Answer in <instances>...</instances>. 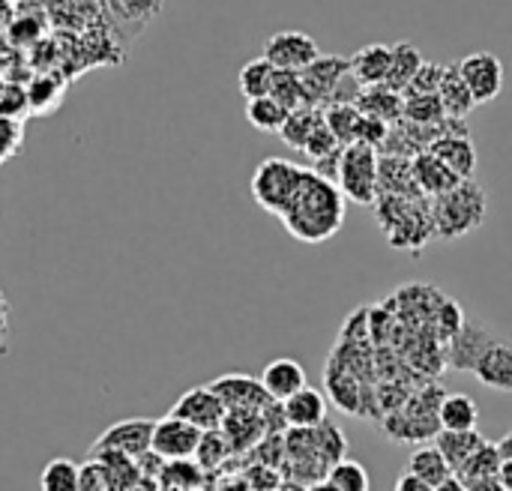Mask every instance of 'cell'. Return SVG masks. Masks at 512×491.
<instances>
[{
    "label": "cell",
    "mask_w": 512,
    "mask_h": 491,
    "mask_svg": "<svg viewBox=\"0 0 512 491\" xmlns=\"http://www.w3.org/2000/svg\"><path fill=\"white\" fill-rule=\"evenodd\" d=\"M345 198L336 183L318 177L312 168L303 171L300 186L294 189L291 201L279 213L285 231L300 243H327L342 231L345 222Z\"/></svg>",
    "instance_id": "cell-1"
},
{
    "label": "cell",
    "mask_w": 512,
    "mask_h": 491,
    "mask_svg": "<svg viewBox=\"0 0 512 491\" xmlns=\"http://www.w3.org/2000/svg\"><path fill=\"white\" fill-rule=\"evenodd\" d=\"M375 216L381 231L387 234L393 249L402 252H420L432 237V204L429 198H396V195H378Z\"/></svg>",
    "instance_id": "cell-2"
},
{
    "label": "cell",
    "mask_w": 512,
    "mask_h": 491,
    "mask_svg": "<svg viewBox=\"0 0 512 491\" xmlns=\"http://www.w3.org/2000/svg\"><path fill=\"white\" fill-rule=\"evenodd\" d=\"M429 204H432L435 237H444V240H459L477 231L489 213V195L477 180H462L453 192L432 198Z\"/></svg>",
    "instance_id": "cell-3"
},
{
    "label": "cell",
    "mask_w": 512,
    "mask_h": 491,
    "mask_svg": "<svg viewBox=\"0 0 512 491\" xmlns=\"http://www.w3.org/2000/svg\"><path fill=\"white\" fill-rule=\"evenodd\" d=\"M378 162H381V153L369 144L342 147L336 186H339L345 201H354L360 207H375V201H378Z\"/></svg>",
    "instance_id": "cell-4"
},
{
    "label": "cell",
    "mask_w": 512,
    "mask_h": 491,
    "mask_svg": "<svg viewBox=\"0 0 512 491\" xmlns=\"http://www.w3.org/2000/svg\"><path fill=\"white\" fill-rule=\"evenodd\" d=\"M303 171L306 168H300L297 162H288V159H279V156L264 159L252 174V198L258 201V207L279 216L285 210V204L291 201L294 189L300 186Z\"/></svg>",
    "instance_id": "cell-5"
},
{
    "label": "cell",
    "mask_w": 512,
    "mask_h": 491,
    "mask_svg": "<svg viewBox=\"0 0 512 491\" xmlns=\"http://www.w3.org/2000/svg\"><path fill=\"white\" fill-rule=\"evenodd\" d=\"M348 75H351V63L348 57H339V54H321L315 63H309L300 72L306 108H327Z\"/></svg>",
    "instance_id": "cell-6"
},
{
    "label": "cell",
    "mask_w": 512,
    "mask_h": 491,
    "mask_svg": "<svg viewBox=\"0 0 512 491\" xmlns=\"http://www.w3.org/2000/svg\"><path fill=\"white\" fill-rule=\"evenodd\" d=\"M273 69L282 72H303L309 63H315L321 57L318 42L303 33V30H279L267 39L264 54H261Z\"/></svg>",
    "instance_id": "cell-7"
},
{
    "label": "cell",
    "mask_w": 512,
    "mask_h": 491,
    "mask_svg": "<svg viewBox=\"0 0 512 491\" xmlns=\"http://www.w3.org/2000/svg\"><path fill=\"white\" fill-rule=\"evenodd\" d=\"M456 69L465 78V84H468L477 105H486V102L501 96V90H504V63H501L498 54L474 51V54L462 57L456 63Z\"/></svg>",
    "instance_id": "cell-8"
},
{
    "label": "cell",
    "mask_w": 512,
    "mask_h": 491,
    "mask_svg": "<svg viewBox=\"0 0 512 491\" xmlns=\"http://www.w3.org/2000/svg\"><path fill=\"white\" fill-rule=\"evenodd\" d=\"M201 435H204L201 429H195L186 420H177V417L168 414V417L153 423V444H150V450L162 462H186V459H195Z\"/></svg>",
    "instance_id": "cell-9"
},
{
    "label": "cell",
    "mask_w": 512,
    "mask_h": 491,
    "mask_svg": "<svg viewBox=\"0 0 512 491\" xmlns=\"http://www.w3.org/2000/svg\"><path fill=\"white\" fill-rule=\"evenodd\" d=\"M153 423L156 420H120L114 426H108L96 444L90 447V453H99V450H111V453H123L129 459H141L150 453V444H153Z\"/></svg>",
    "instance_id": "cell-10"
},
{
    "label": "cell",
    "mask_w": 512,
    "mask_h": 491,
    "mask_svg": "<svg viewBox=\"0 0 512 491\" xmlns=\"http://www.w3.org/2000/svg\"><path fill=\"white\" fill-rule=\"evenodd\" d=\"M225 414H228L225 405L216 399V393H213L210 387H192V390H186V393L177 399V405L171 408V417L186 420L189 426H195V429H201V432H216V429H222Z\"/></svg>",
    "instance_id": "cell-11"
},
{
    "label": "cell",
    "mask_w": 512,
    "mask_h": 491,
    "mask_svg": "<svg viewBox=\"0 0 512 491\" xmlns=\"http://www.w3.org/2000/svg\"><path fill=\"white\" fill-rule=\"evenodd\" d=\"M216 399L225 405V411H264L270 405L264 387L258 378L249 375H222L216 381L207 384Z\"/></svg>",
    "instance_id": "cell-12"
},
{
    "label": "cell",
    "mask_w": 512,
    "mask_h": 491,
    "mask_svg": "<svg viewBox=\"0 0 512 491\" xmlns=\"http://www.w3.org/2000/svg\"><path fill=\"white\" fill-rule=\"evenodd\" d=\"M495 342L492 330H486L480 321H465L462 330L450 339L447 348V366L456 372H474L477 360L486 354V348Z\"/></svg>",
    "instance_id": "cell-13"
},
{
    "label": "cell",
    "mask_w": 512,
    "mask_h": 491,
    "mask_svg": "<svg viewBox=\"0 0 512 491\" xmlns=\"http://www.w3.org/2000/svg\"><path fill=\"white\" fill-rule=\"evenodd\" d=\"M498 471H501V453L495 444H483L459 471L456 480L468 491H501L498 483Z\"/></svg>",
    "instance_id": "cell-14"
},
{
    "label": "cell",
    "mask_w": 512,
    "mask_h": 491,
    "mask_svg": "<svg viewBox=\"0 0 512 491\" xmlns=\"http://www.w3.org/2000/svg\"><path fill=\"white\" fill-rule=\"evenodd\" d=\"M351 63V78L357 81V87H381L387 81V72H390V63H393V45H384V42H372V45H363L360 51H354L348 57Z\"/></svg>",
    "instance_id": "cell-15"
},
{
    "label": "cell",
    "mask_w": 512,
    "mask_h": 491,
    "mask_svg": "<svg viewBox=\"0 0 512 491\" xmlns=\"http://www.w3.org/2000/svg\"><path fill=\"white\" fill-rule=\"evenodd\" d=\"M258 381H261L267 399L276 402V405L288 402L294 393H300L303 387H309L303 366L297 360H291V357H279V360L267 363V369H264V375Z\"/></svg>",
    "instance_id": "cell-16"
},
{
    "label": "cell",
    "mask_w": 512,
    "mask_h": 491,
    "mask_svg": "<svg viewBox=\"0 0 512 491\" xmlns=\"http://www.w3.org/2000/svg\"><path fill=\"white\" fill-rule=\"evenodd\" d=\"M474 375L483 387L495 390V393H512V345L495 339L486 354L477 360Z\"/></svg>",
    "instance_id": "cell-17"
},
{
    "label": "cell",
    "mask_w": 512,
    "mask_h": 491,
    "mask_svg": "<svg viewBox=\"0 0 512 491\" xmlns=\"http://www.w3.org/2000/svg\"><path fill=\"white\" fill-rule=\"evenodd\" d=\"M429 153L438 156L459 180H474L480 156H477L471 135H444L429 147Z\"/></svg>",
    "instance_id": "cell-18"
},
{
    "label": "cell",
    "mask_w": 512,
    "mask_h": 491,
    "mask_svg": "<svg viewBox=\"0 0 512 491\" xmlns=\"http://www.w3.org/2000/svg\"><path fill=\"white\" fill-rule=\"evenodd\" d=\"M282 417L288 429H318L327 423V399L315 387H303L288 402H282Z\"/></svg>",
    "instance_id": "cell-19"
},
{
    "label": "cell",
    "mask_w": 512,
    "mask_h": 491,
    "mask_svg": "<svg viewBox=\"0 0 512 491\" xmlns=\"http://www.w3.org/2000/svg\"><path fill=\"white\" fill-rule=\"evenodd\" d=\"M411 168H414V180H417V186H420V192L432 201V198H441V195H447V192H453L462 180L438 159V156H432L429 150L426 153H420V156H414L411 159Z\"/></svg>",
    "instance_id": "cell-20"
},
{
    "label": "cell",
    "mask_w": 512,
    "mask_h": 491,
    "mask_svg": "<svg viewBox=\"0 0 512 491\" xmlns=\"http://www.w3.org/2000/svg\"><path fill=\"white\" fill-rule=\"evenodd\" d=\"M378 195H396V198H426L414 180L411 159L399 156H381L378 162Z\"/></svg>",
    "instance_id": "cell-21"
},
{
    "label": "cell",
    "mask_w": 512,
    "mask_h": 491,
    "mask_svg": "<svg viewBox=\"0 0 512 491\" xmlns=\"http://www.w3.org/2000/svg\"><path fill=\"white\" fill-rule=\"evenodd\" d=\"M231 450H249L264 441L267 426H264V411H228L225 423L219 429Z\"/></svg>",
    "instance_id": "cell-22"
},
{
    "label": "cell",
    "mask_w": 512,
    "mask_h": 491,
    "mask_svg": "<svg viewBox=\"0 0 512 491\" xmlns=\"http://www.w3.org/2000/svg\"><path fill=\"white\" fill-rule=\"evenodd\" d=\"M357 111L363 117H372V120H381L387 126H396L402 120V93L390 90V87H363L360 96L354 99Z\"/></svg>",
    "instance_id": "cell-23"
},
{
    "label": "cell",
    "mask_w": 512,
    "mask_h": 491,
    "mask_svg": "<svg viewBox=\"0 0 512 491\" xmlns=\"http://www.w3.org/2000/svg\"><path fill=\"white\" fill-rule=\"evenodd\" d=\"M438 99L444 105V114L453 117V120H465L477 108V102H474L465 78L459 75L456 63L444 66V78H441V87H438Z\"/></svg>",
    "instance_id": "cell-24"
},
{
    "label": "cell",
    "mask_w": 512,
    "mask_h": 491,
    "mask_svg": "<svg viewBox=\"0 0 512 491\" xmlns=\"http://www.w3.org/2000/svg\"><path fill=\"white\" fill-rule=\"evenodd\" d=\"M477 423H480V408L471 396L453 393L441 399V408H438L441 432H474Z\"/></svg>",
    "instance_id": "cell-25"
},
{
    "label": "cell",
    "mask_w": 512,
    "mask_h": 491,
    "mask_svg": "<svg viewBox=\"0 0 512 491\" xmlns=\"http://www.w3.org/2000/svg\"><path fill=\"white\" fill-rule=\"evenodd\" d=\"M93 462L102 465L105 480H108V491H135L141 483V471L135 465V459L123 456V453H111V450H99L90 453Z\"/></svg>",
    "instance_id": "cell-26"
},
{
    "label": "cell",
    "mask_w": 512,
    "mask_h": 491,
    "mask_svg": "<svg viewBox=\"0 0 512 491\" xmlns=\"http://www.w3.org/2000/svg\"><path fill=\"white\" fill-rule=\"evenodd\" d=\"M423 63H426V60H423V54H420V48H417L414 42H408V39L396 42V45H393V63H390V72H387L384 87H390V90H396V93H405L408 84L414 81V75L420 72Z\"/></svg>",
    "instance_id": "cell-27"
},
{
    "label": "cell",
    "mask_w": 512,
    "mask_h": 491,
    "mask_svg": "<svg viewBox=\"0 0 512 491\" xmlns=\"http://www.w3.org/2000/svg\"><path fill=\"white\" fill-rule=\"evenodd\" d=\"M408 474L417 477L420 483H426L429 489H438V486H444L453 477V471H450V465H447V459L441 456L438 447L414 450V456L408 462Z\"/></svg>",
    "instance_id": "cell-28"
},
{
    "label": "cell",
    "mask_w": 512,
    "mask_h": 491,
    "mask_svg": "<svg viewBox=\"0 0 512 491\" xmlns=\"http://www.w3.org/2000/svg\"><path fill=\"white\" fill-rule=\"evenodd\" d=\"M486 441H483V435L474 429V432H438V441H435V447L441 450V456L447 459V465H450V471L456 474L480 447H483Z\"/></svg>",
    "instance_id": "cell-29"
},
{
    "label": "cell",
    "mask_w": 512,
    "mask_h": 491,
    "mask_svg": "<svg viewBox=\"0 0 512 491\" xmlns=\"http://www.w3.org/2000/svg\"><path fill=\"white\" fill-rule=\"evenodd\" d=\"M321 120H324V108H297V111L288 114L285 126L279 129V138H282L291 150H300V153H303L309 135L315 132V126H318Z\"/></svg>",
    "instance_id": "cell-30"
},
{
    "label": "cell",
    "mask_w": 512,
    "mask_h": 491,
    "mask_svg": "<svg viewBox=\"0 0 512 491\" xmlns=\"http://www.w3.org/2000/svg\"><path fill=\"white\" fill-rule=\"evenodd\" d=\"M273 75H276V69H273L264 57L249 60V63L240 69V75H237V84H240V93L246 96V102L261 99V96H270Z\"/></svg>",
    "instance_id": "cell-31"
},
{
    "label": "cell",
    "mask_w": 512,
    "mask_h": 491,
    "mask_svg": "<svg viewBox=\"0 0 512 491\" xmlns=\"http://www.w3.org/2000/svg\"><path fill=\"white\" fill-rule=\"evenodd\" d=\"M402 120L414 126H441L447 114L438 96H402Z\"/></svg>",
    "instance_id": "cell-32"
},
{
    "label": "cell",
    "mask_w": 512,
    "mask_h": 491,
    "mask_svg": "<svg viewBox=\"0 0 512 491\" xmlns=\"http://www.w3.org/2000/svg\"><path fill=\"white\" fill-rule=\"evenodd\" d=\"M360 120H363V114L357 111V105H330V108H324V123H327V129L333 132V138L342 147L357 144Z\"/></svg>",
    "instance_id": "cell-33"
},
{
    "label": "cell",
    "mask_w": 512,
    "mask_h": 491,
    "mask_svg": "<svg viewBox=\"0 0 512 491\" xmlns=\"http://www.w3.org/2000/svg\"><path fill=\"white\" fill-rule=\"evenodd\" d=\"M288 114H291V111H285L273 96H261V99L246 102V120H249L255 129H261V132H276V135H279V129L285 126Z\"/></svg>",
    "instance_id": "cell-34"
},
{
    "label": "cell",
    "mask_w": 512,
    "mask_h": 491,
    "mask_svg": "<svg viewBox=\"0 0 512 491\" xmlns=\"http://www.w3.org/2000/svg\"><path fill=\"white\" fill-rule=\"evenodd\" d=\"M78 471L72 459H51L39 474V491H78Z\"/></svg>",
    "instance_id": "cell-35"
},
{
    "label": "cell",
    "mask_w": 512,
    "mask_h": 491,
    "mask_svg": "<svg viewBox=\"0 0 512 491\" xmlns=\"http://www.w3.org/2000/svg\"><path fill=\"white\" fill-rule=\"evenodd\" d=\"M327 483L336 491H369L372 480L366 474V468L354 459H342L327 471Z\"/></svg>",
    "instance_id": "cell-36"
},
{
    "label": "cell",
    "mask_w": 512,
    "mask_h": 491,
    "mask_svg": "<svg viewBox=\"0 0 512 491\" xmlns=\"http://www.w3.org/2000/svg\"><path fill=\"white\" fill-rule=\"evenodd\" d=\"M270 96H273L285 111L306 108V96H303L300 72H282V69H276V75H273V87H270Z\"/></svg>",
    "instance_id": "cell-37"
},
{
    "label": "cell",
    "mask_w": 512,
    "mask_h": 491,
    "mask_svg": "<svg viewBox=\"0 0 512 491\" xmlns=\"http://www.w3.org/2000/svg\"><path fill=\"white\" fill-rule=\"evenodd\" d=\"M231 453V444L225 441V435L216 429V432H204L201 435V444L195 450V465L198 468H216L228 459Z\"/></svg>",
    "instance_id": "cell-38"
},
{
    "label": "cell",
    "mask_w": 512,
    "mask_h": 491,
    "mask_svg": "<svg viewBox=\"0 0 512 491\" xmlns=\"http://www.w3.org/2000/svg\"><path fill=\"white\" fill-rule=\"evenodd\" d=\"M441 78H444V66H441V63H429V60H426L402 96H438Z\"/></svg>",
    "instance_id": "cell-39"
},
{
    "label": "cell",
    "mask_w": 512,
    "mask_h": 491,
    "mask_svg": "<svg viewBox=\"0 0 512 491\" xmlns=\"http://www.w3.org/2000/svg\"><path fill=\"white\" fill-rule=\"evenodd\" d=\"M108 3H111L114 15L135 21V24H147L162 6V0H108Z\"/></svg>",
    "instance_id": "cell-40"
},
{
    "label": "cell",
    "mask_w": 512,
    "mask_h": 491,
    "mask_svg": "<svg viewBox=\"0 0 512 491\" xmlns=\"http://www.w3.org/2000/svg\"><path fill=\"white\" fill-rule=\"evenodd\" d=\"M336 150H342V144L333 138V132H330V129H327V123L321 120V123L315 126V132L309 135V141H306L303 153H306L312 162H318V159H324V156H330V153H336Z\"/></svg>",
    "instance_id": "cell-41"
},
{
    "label": "cell",
    "mask_w": 512,
    "mask_h": 491,
    "mask_svg": "<svg viewBox=\"0 0 512 491\" xmlns=\"http://www.w3.org/2000/svg\"><path fill=\"white\" fill-rule=\"evenodd\" d=\"M78 491H108V480L99 462H84L78 471Z\"/></svg>",
    "instance_id": "cell-42"
},
{
    "label": "cell",
    "mask_w": 512,
    "mask_h": 491,
    "mask_svg": "<svg viewBox=\"0 0 512 491\" xmlns=\"http://www.w3.org/2000/svg\"><path fill=\"white\" fill-rule=\"evenodd\" d=\"M396 491H435V489H429V486H426V483H420L417 477L405 474V477L396 483Z\"/></svg>",
    "instance_id": "cell-43"
},
{
    "label": "cell",
    "mask_w": 512,
    "mask_h": 491,
    "mask_svg": "<svg viewBox=\"0 0 512 491\" xmlns=\"http://www.w3.org/2000/svg\"><path fill=\"white\" fill-rule=\"evenodd\" d=\"M498 483H501V491H512V459L510 462H501Z\"/></svg>",
    "instance_id": "cell-44"
},
{
    "label": "cell",
    "mask_w": 512,
    "mask_h": 491,
    "mask_svg": "<svg viewBox=\"0 0 512 491\" xmlns=\"http://www.w3.org/2000/svg\"><path fill=\"white\" fill-rule=\"evenodd\" d=\"M495 447H498V453H501V462H510L512 459V432H507V435H504V438H501Z\"/></svg>",
    "instance_id": "cell-45"
},
{
    "label": "cell",
    "mask_w": 512,
    "mask_h": 491,
    "mask_svg": "<svg viewBox=\"0 0 512 491\" xmlns=\"http://www.w3.org/2000/svg\"><path fill=\"white\" fill-rule=\"evenodd\" d=\"M435 491H468V489H465V486H462V483H459L456 477H450V480H447L444 486H438Z\"/></svg>",
    "instance_id": "cell-46"
},
{
    "label": "cell",
    "mask_w": 512,
    "mask_h": 491,
    "mask_svg": "<svg viewBox=\"0 0 512 491\" xmlns=\"http://www.w3.org/2000/svg\"><path fill=\"white\" fill-rule=\"evenodd\" d=\"M309 491H336V489H333V486L324 480V483H315V486H309Z\"/></svg>",
    "instance_id": "cell-47"
}]
</instances>
